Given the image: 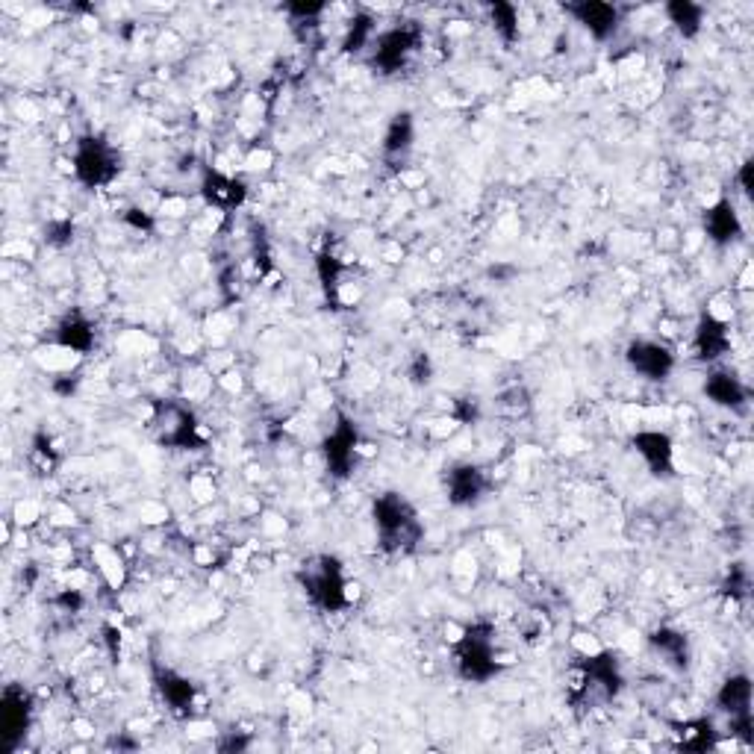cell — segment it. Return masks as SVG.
Wrapping results in <instances>:
<instances>
[{
    "mask_svg": "<svg viewBox=\"0 0 754 754\" xmlns=\"http://www.w3.org/2000/svg\"><path fill=\"white\" fill-rule=\"evenodd\" d=\"M375 525L386 551H407L422 539V525L413 507L395 492H386L375 501Z\"/></svg>",
    "mask_w": 754,
    "mask_h": 754,
    "instance_id": "cell-1",
    "label": "cell"
},
{
    "mask_svg": "<svg viewBox=\"0 0 754 754\" xmlns=\"http://www.w3.org/2000/svg\"><path fill=\"white\" fill-rule=\"evenodd\" d=\"M304 590L322 610H339L348 604V584L336 557H319L304 569Z\"/></svg>",
    "mask_w": 754,
    "mask_h": 754,
    "instance_id": "cell-2",
    "label": "cell"
},
{
    "mask_svg": "<svg viewBox=\"0 0 754 754\" xmlns=\"http://www.w3.org/2000/svg\"><path fill=\"white\" fill-rule=\"evenodd\" d=\"M118 154L101 136H86L74 154V174L86 186H107L118 174Z\"/></svg>",
    "mask_w": 754,
    "mask_h": 754,
    "instance_id": "cell-3",
    "label": "cell"
},
{
    "mask_svg": "<svg viewBox=\"0 0 754 754\" xmlns=\"http://www.w3.org/2000/svg\"><path fill=\"white\" fill-rule=\"evenodd\" d=\"M454 663H457V669H460V675L466 681H478V684L489 681L498 672L492 637L481 628H469L466 637L454 648Z\"/></svg>",
    "mask_w": 754,
    "mask_h": 754,
    "instance_id": "cell-4",
    "label": "cell"
},
{
    "mask_svg": "<svg viewBox=\"0 0 754 754\" xmlns=\"http://www.w3.org/2000/svg\"><path fill=\"white\" fill-rule=\"evenodd\" d=\"M416 45H419V33L416 30H410V27L389 30V33H383L377 39L372 62H375L383 74H392V71H398L407 62V56L416 51Z\"/></svg>",
    "mask_w": 754,
    "mask_h": 754,
    "instance_id": "cell-5",
    "label": "cell"
},
{
    "mask_svg": "<svg viewBox=\"0 0 754 754\" xmlns=\"http://www.w3.org/2000/svg\"><path fill=\"white\" fill-rule=\"evenodd\" d=\"M628 363H631V369L637 375H643L646 380H663L675 369V354L666 345L643 339V342H634L628 348Z\"/></svg>",
    "mask_w": 754,
    "mask_h": 754,
    "instance_id": "cell-6",
    "label": "cell"
},
{
    "mask_svg": "<svg viewBox=\"0 0 754 754\" xmlns=\"http://www.w3.org/2000/svg\"><path fill=\"white\" fill-rule=\"evenodd\" d=\"M354 454H357V431L351 422H339L336 431L330 433L324 439V457H327V466L336 478H345L351 472V463H354Z\"/></svg>",
    "mask_w": 754,
    "mask_h": 754,
    "instance_id": "cell-7",
    "label": "cell"
},
{
    "mask_svg": "<svg viewBox=\"0 0 754 754\" xmlns=\"http://www.w3.org/2000/svg\"><path fill=\"white\" fill-rule=\"evenodd\" d=\"M27 722H30V699H27V693L9 687L3 693V707H0V728H3L0 734H3V740L6 743L18 740L27 731Z\"/></svg>",
    "mask_w": 754,
    "mask_h": 754,
    "instance_id": "cell-8",
    "label": "cell"
},
{
    "mask_svg": "<svg viewBox=\"0 0 754 754\" xmlns=\"http://www.w3.org/2000/svg\"><path fill=\"white\" fill-rule=\"evenodd\" d=\"M704 395L713 404L731 407V410H740L749 401V392H746L743 380L737 375H731V372H713V375H707V380H704Z\"/></svg>",
    "mask_w": 754,
    "mask_h": 754,
    "instance_id": "cell-9",
    "label": "cell"
},
{
    "mask_svg": "<svg viewBox=\"0 0 754 754\" xmlns=\"http://www.w3.org/2000/svg\"><path fill=\"white\" fill-rule=\"evenodd\" d=\"M486 489L484 472L478 466H457L448 472V498L457 507L475 504Z\"/></svg>",
    "mask_w": 754,
    "mask_h": 754,
    "instance_id": "cell-10",
    "label": "cell"
},
{
    "mask_svg": "<svg viewBox=\"0 0 754 754\" xmlns=\"http://www.w3.org/2000/svg\"><path fill=\"white\" fill-rule=\"evenodd\" d=\"M634 445L640 457L648 463L654 475H669L672 472V439L660 431H643L634 436Z\"/></svg>",
    "mask_w": 754,
    "mask_h": 754,
    "instance_id": "cell-11",
    "label": "cell"
},
{
    "mask_svg": "<svg viewBox=\"0 0 754 754\" xmlns=\"http://www.w3.org/2000/svg\"><path fill=\"white\" fill-rule=\"evenodd\" d=\"M704 230H707V236H710L716 245L734 242V239L743 233V224H740V216H737L734 204H731V201L713 204V207L704 213Z\"/></svg>",
    "mask_w": 754,
    "mask_h": 754,
    "instance_id": "cell-12",
    "label": "cell"
},
{
    "mask_svg": "<svg viewBox=\"0 0 754 754\" xmlns=\"http://www.w3.org/2000/svg\"><path fill=\"white\" fill-rule=\"evenodd\" d=\"M572 15L593 33L595 39H607V36L616 30V24H619L616 6L598 3V0H584V3H578V6H572Z\"/></svg>",
    "mask_w": 754,
    "mask_h": 754,
    "instance_id": "cell-13",
    "label": "cell"
},
{
    "mask_svg": "<svg viewBox=\"0 0 754 754\" xmlns=\"http://www.w3.org/2000/svg\"><path fill=\"white\" fill-rule=\"evenodd\" d=\"M56 339H59V345L62 348H71V351H77V354H86L92 345H95V330H92V324L86 322L80 313H71V316H65L59 327H56Z\"/></svg>",
    "mask_w": 754,
    "mask_h": 754,
    "instance_id": "cell-14",
    "label": "cell"
},
{
    "mask_svg": "<svg viewBox=\"0 0 754 754\" xmlns=\"http://www.w3.org/2000/svg\"><path fill=\"white\" fill-rule=\"evenodd\" d=\"M728 345H731V339H728L725 324L713 316L701 319L699 333H696V348H699L701 360H719L728 351Z\"/></svg>",
    "mask_w": 754,
    "mask_h": 754,
    "instance_id": "cell-15",
    "label": "cell"
},
{
    "mask_svg": "<svg viewBox=\"0 0 754 754\" xmlns=\"http://www.w3.org/2000/svg\"><path fill=\"white\" fill-rule=\"evenodd\" d=\"M204 195L210 198V204H216L221 210H230L236 204H242L245 198V186L233 177H224V174H207L204 180Z\"/></svg>",
    "mask_w": 754,
    "mask_h": 754,
    "instance_id": "cell-16",
    "label": "cell"
},
{
    "mask_svg": "<svg viewBox=\"0 0 754 754\" xmlns=\"http://www.w3.org/2000/svg\"><path fill=\"white\" fill-rule=\"evenodd\" d=\"M410 148H413V118L407 112H401V115H395V121L386 130L383 154L386 157H404Z\"/></svg>",
    "mask_w": 754,
    "mask_h": 754,
    "instance_id": "cell-17",
    "label": "cell"
},
{
    "mask_svg": "<svg viewBox=\"0 0 754 754\" xmlns=\"http://www.w3.org/2000/svg\"><path fill=\"white\" fill-rule=\"evenodd\" d=\"M651 646L657 648V651H660L669 663H675V666H684V663H687V657H690V648H687L684 634L669 631V628L657 631V634L651 637Z\"/></svg>",
    "mask_w": 754,
    "mask_h": 754,
    "instance_id": "cell-18",
    "label": "cell"
},
{
    "mask_svg": "<svg viewBox=\"0 0 754 754\" xmlns=\"http://www.w3.org/2000/svg\"><path fill=\"white\" fill-rule=\"evenodd\" d=\"M672 24L684 33V36H696L701 30V6L699 3H690V0H678V3H669L666 6Z\"/></svg>",
    "mask_w": 754,
    "mask_h": 754,
    "instance_id": "cell-19",
    "label": "cell"
},
{
    "mask_svg": "<svg viewBox=\"0 0 754 754\" xmlns=\"http://www.w3.org/2000/svg\"><path fill=\"white\" fill-rule=\"evenodd\" d=\"M160 690L162 696H165V701L171 704V710H186V707L192 704V696H195L192 684H189L186 678L171 675V672H165L160 678Z\"/></svg>",
    "mask_w": 754,
    "mask_h": 754,
    "instance_id": "cell-20",
    "label": "cell"
},
{
    "mask_svg": "<svg viewBox=\"0 0 754 754\" xmlns=\"http://www.w3.org/2000/svg\"><path fill=\"white\" fill-rule=\"evenodd\" d=\"M681 746L684 749H710L713 746V725L707 719H696V722H684L681 731Z\"/></svg>",
    "mask_w": 754,
    "mask_h": 754,
    "instance_id": "cell-21",
    "label": "cell"
},
{
    "mask_svg": "<svg viewBox=\"0 0 754 754\" xmlns=\"http://www.w3.org/2000/svg\"><path fill=\"white\" fill-rule=\"evenodd\" d=\"M492 18H495V27H498L507 39L516 36V9H513V6L495 3V6H492Z\"/></svg>",
    "mask_w": 754,
    "mask_h": 754,
    "instance_id": "cell-22",
    "label": "cell"
},
{
    "mask_svg": "<svg viewBox=\"0 0 754 754\" xmlns=\"http://www.w3.org/2000/svg\"><path fill=\"white\" fill-rule=\"evenodd\" d=\"M369 36H372V21H369V18H357L354 27H351V33H348L345 48H348V51H360V48L369 42Z\"/></svg>",
    "mask_w": 754,
    "mask_h": 754,
    "instance_id": "cell-23",
    "label": "cell"
}]
</instances>
